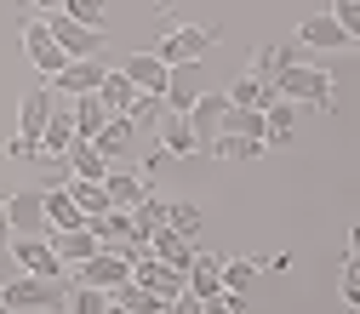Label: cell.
<instances>
[{"mask_svg":"<svg viewBox=\"0 0 360 314\" xmlns=\"http://www.w3.org/2000/svg\"><path fill=\"white\" fill-rule=\"evenodd\" d=\"M63 286L58 280H40V275H12L0 286V308L6 314H58L63 308Z\"/></svg>","mask_w":360,"mask_h":314,"instance_id":"6da1fadb","label":"cell"},{"mask_svg":"<svg viewBox=\"0 0 360 314\" xmlns=\"http://www.w3.org/2000/svg\"><path fill=\"white\" fill-rule=\"evenodd\" d=\"M217 40H223L217 23H172V29L160 34L155 58H160L166 69H177V63H200V52H212Z\"/></svg>","mask_w":360,"mask_h":314,"instance_id":"7a4b0ae2","label":"cell"},{"mask_svg":"<svg viewBox=\"0 0 360 314\" xmlns=\"http://www.w3.org/2000/svg\"><path fill=\"white\" fill-rule=\"evenodd\" d=\"M275 92L286 98V103H309V109H332V74L321 69V63H309V58H297L281 80H275Z\"/></svg>","mask_w":360,"mask_h":314,"instance_id":"3957f363","label":"cell"},{"mask_svg":"<svg viewBox=\"0 0 360 314\" xmlns=\"http://www.w3.org/2000/svg\"><path fill=\"white\" fill-rule=\"evenodd\" d=\"M6 257H18V275L63 280V263H58V251H52L46 235H12V251H6Z\"/></svg>","mask_w":360,"mask_h":314,"instance_id":"277c9868","label":"cell"},{"mask_svg":"<svg viewBox=\"0 0 360 314\" xmlns=\"http://www.w3.org/2000/svg\"><path fill=\"white\" fill-rule=\"evenodd\" d=\"M131 280V257L126 251H98L75 268V286H98V292H120Z\"/></svg>","mask_w":360,"mask_h":314,"instance_id":"5b68a950","label":"cell"},{"mask_svg":"<svg viewBox=\"0 0 360 314\" xmlns=\"http://www.w3.org/2000/svg\"><path fill=\"white\" fill-rule=\"evenodd\" d=\"M46 29H52V40L63 46V58H69V63H75V58H98V52H103V29H86V23L63 18V12H46Z\"/></svg>","mask_w":360,"mask_h":314,"instance_id":"8992f818","label":"cell"},{"mask_svg":"<svg viewBox=\"0 0 360 314\" xmlns=\"http://www.w3.org/2000/svg\"><path fill=\"white\" fill-rule=\"evenodd\" d=\"M23 52H29V63L46 74V80H58L63 69H69V58H63V46L52 40V29H46V18H34V23H23Z\"/></svg>","mask_w":360,"mask_h":314,"instance_id":"52a82bcc","label":"cell"},{"mask_svg":"<svg viewBox=\"0 0 360 314\" xmlns=\"http://www.w3.org/2000/svg\"><path fill=\"white\" fill-rule=\"evenodd\" d=\"M6 217H12V235H40V229H46V189L6 195Z\"/></svg>","mask_w":360,"mask_h":314,"instance_id":"ba28073f","label":"cell"},{"mask_svg":"<svg viewBox=\"0 0 360 314\" xmlns=\"http://www.w3.org/2000/svg\"><path fill=\"white\" fill-rule=\"evenodd\" d=\"M223 115H229V92H200V103L189 109V126H195V143H200V155L212 149V138L223 131Z\"/></svg>","mask_w":360,"mask_h":314,"instance_id":"9c48e42d","label":"cell"},{"mask_svg":"<svg viewBox=\"0 0 360 314\" xmlns=\"http://www.w3.org/2000/svg\"><path fill=\"white\" fill-rule=\"evenodd\" d=\"M58 115V98L46 92V86H34V92H23V103H18V138H29V143H40V131H46V120Z\"/></svg>","mask_w":360,"mask_h":314,"instance_id":"30bf717a","label":"cell"},{"mask_svg":"<svg viewBox=\"0 0 360 314\" xmlns=\"http://www.w3.org/2000/svg\"><path fill=\"white\" fill-rule=\"evenodd\" d=\"M131 280L149 286V292H160V297H184V292H189V286H184V268H172V263H160V257H138V263H131Z\"/></svg>","mask_w":360,"mask_h":314,"instance_id":"8fae6325","label":"cell"},{"mask_svg":"<svg viewBox=\"0 0 360 314\" xmlns=\"http://www.w3.org/2000/svg\"><path fill=\"white\" fill-rule=\"evenodd\" d=\"M184 286H189V297H200V303H206V297H223V257H217V251H195Z\"/></svg>","mask_w":360,"mask_h":314,"instance_id":"7c38bea8","label":"cell"},{"mask_svg":"<svg viewBox=\"0 0 360 314\" xmlns=\"http://www.w3.org/2000/svg\"><path fill=\"white\" fill-rule=\"evenodd\" d=\"M292 63H297V52L286 46V40H269V46H257V52H252V69H246V74H252V80H263V86H275Z\"/></svg>","mask_w":360,"mask_h":314,"instance_id":"4fadbf2b","label":"cell"},{"mask_svg":"<svg viewBox=\"0 0 360 314\" xmlns=\"http://www.w3.org/2000/svg\"><path fill=\"white\" fill-rule=\"evenodd\" d=\"M120 69H126V80L138 86V92H155V98H166V74H172V69H166L155 52H131Z\"/></svg>","mask_w":360,"mask_h":314,"instance_id":"5bb4252c","label":"cell"},{"mask_svg":"<svg viewBox=\"0 0 360 314\" xmlns=\"http://www.w3.org/2000/svg\"><path fill=\"white\" fill-rule=\"evenodd\" d=\"M297 34H303V46H309V52H343V46H354V40L338 29V18H332V12L303 18V29H297Z\"/></svg>","mask_w":360,"mask_h":314,"instance_id":"9a60e30c","label":"cell"},{"mask_svg":"<svg viewBox=\"0 0 360 314\" xmlns=\"http://www.w3.org/2000/svg\"><path fill=\"white\" fill-rule=\"evenodd\" d=\"M195 103H200V74H195V63H177L166 74V109L172 115H189Z\"/></svg>","mask_w":360,"mask_h":314,"instance_id":"2e32d148","label":"cell"},{"mask_svg":"<svg viewBox=\"0 0 360 314\" xmlns=\"http://www.w3.org/2000/svg\"><path fill=\"white\" fill-rule=\"evenodd\" d=\"M52 251H58V263H63V268H80L86 257H98L103 246H98V235H92V229H58V235H52Z\"/></svg>","mask_w":360,"mask_h":314,"instance_id":"e0dca14e","label":"cell"},{"mask_svg":"<svg viewBox=\"0 0 360 314\" xmlns=\"http://www.w3.org/2000/svg\"><path fill=\"white\" fill-rule=\"evenodd\" d=\"M103 74H109V69H103L98 58H75V63H69V69L58 74V86H63L69 98H92L98 86H103Z\"/></svg>","mask_w":360,"mask_h":314,"instance_id":"ac0fdd59","label":"cell"},{"mask_svg":"<svg viewBox=\"0 0 360 314\" xmlns=\"http://www.w3.org/2000/svg\"><path fill=\"white\" fill-rule=\"evenodd\" d=\"M103 195H109L115 211H131V206L149 195V177H138V171H109V177H103Z\"/></svg>","mask_w":360,"mask_h":314,"instance_id":"d6986e66","label":"cell"},{"mask_svg":"<svg viewBox=\"0 0 360 314\" xmlns=\"http://www.w3.org/2000/svg\"><path fill=\"white\" fill-rule=\"evenodd\" d=\"M160 155H200V143H195V126H189V115H160Z\"/></svg>","mask_w":360,"mask_h":314,"instance_id":"ffe728a7","label":"cell"},{"mask_svg":"<svg viewBox=\"0 0 360 314\" xmlns=\"http://www.w3.org/2000/svg\"><path fill=\"white\" fill-rule=\"evenodd\" d=\"M63 166H69L75 177H86V183H103V177H109V160L98 155V143H86V138H75V143H69Z\"/></svg>","mask_w":360,"mask_h":314,"instance_id":"44dd1931","label":"cell"},{"mask_svg":"<svg viewBox=\"0 0 360 314\" xmlns=\"http://www.w3.org/2000/svg\"><path fill=\"white\" fill-rule=\"evenodd\" d=\"M149 257H160V263H172V268H184V275H189L195 246L177 235V229H155V235H149Z\"/></svg>","mask_w":360,"mask_h":314,"instance_id":"7402d4cb","label":"cell"},{"mask_svg":"<svg viewBox=\"0 0 360 314\" xmlns=\"http://www.w3.org/2000/svg\"><path fill=\"white\" fill-rule=\"evenodd\" d=\"M46 229H52V235H58V229H86V211L75 206L69 189H46Z\"/></svg>","mask_w":360,"mask_h":314,"instance_id":"603a6c76","label":"cell"},{"mask_svg":"<svg viewBox=\"0 0 360 314\" xmlns=\"http://www.w3.org/2000/svg\"><path fill=\"white\" fill-rule=\"evenodd\" d=\"M69 120H75V138H86V143H92L98 131L109 126V109H103V98L92 92V98H75V109H69Z\"/></svg>","mask_w":360,"mask_h":314,"instance_id":"cb8c5ba5","label":"cell"},{"mask_svg":"<svg viewBox=\"0 0 360 314\" xmlns=\"http://www.w3.org/2000/svg\"><path fill=\"white\" fill-rule=\"evenodd\" d=\"M131 138H138V126H131L126 115H109V126L98 131L92 143H98V155H103V160H120V155L131 149Z\"/></svg>","mask_w":360,"mask_h":314,"instance_id":"d4e9b609","label":"cell"},{"mask_svg":"<svg viewBox=\"0 0 360 314\" xmlns=\"http://www.w3.org/2000/svg\"><path fill=\"white\" fill-rule=\"evenodd\" d=\"M98 98H103V109H109V115H126L131 103H138V86L126 80V69H109V74H103V86H98Z\"/></svg>","mask_w":360,"mask_h":314,"instance_id":"484cf974","label":"cell"},{"mask_svg":"<svg viewBox=\"0 0 360 314\" xmlns=\"http://www.w3.org/2000/svg\"><path fill=\"white\" fill-rule=\"evenodd\" d=\"M223 131H229V138H257V143H263L269 115H263V109H235V103H229V115H223ZM223 131H217V138H223ZM263 149H269V143H263Z\"/></svg>","mask_w":360,"mask_h":314,"instance_id":"4316f807","label":"cell"},{"mask_svg":"<svg viewBox=\"0 0 360 314\" xmlns=\"http://www.w3.org/2000/svg\"><path fill=\"white\" fill-rule=\"evenodd\" d=\"M229 103H235V109H275L281 92H275V86H263V80H252V74H240L235 92H229Z\"/></svg>","mask_w":360,"mask_h":314,"instance_id":"83f0119b","label":"cell"},{"mask_svg":"<svg viewBox=\"0 0 360 314\" xmlns=\"http://www.w3.org/2000/svg\"><path fill=\"white\" fill-rule=\"evenodd\" d=\"M109 297H115V303H126L131 314H166V303H172V297H160V292H149V286H138V280H126V286H120V292H109Z\"/></svg>","mask_w":360,"mask_h":314,"instance_id":"f1b7e54d","label":"cell"},{"mask_svg":"<svg viewBox=\"0 0 360 314\" xmlns=\"http://www.w3.org/2000/svg\"><path fill=\"white\" fill-rule=\"evenodd\" d=\"M63 189L75 195V206L86 211V223H92V217H103V211H115V206H109V195H103V183H86V177H69Z\"/></svg>","mask_w":360,"mask_h":314,"instance_id":"f546056e","label":"cell"},{"mask_svg":"<svg viewBox=\"0 0 360 314\" xmlns=\"http://www.w3.org/2000/svg\"><path fill=\"white\" fill-rule=\"evenodd\" d=\"M166 211H172V206H166V200H160L155 189H149V195H143L138 206H131V223H138V240H149L155 229H166Z\"/></svg>","mask_w":360,"mask_h":314,"instance_id":"4dcf8cb0","label":"cell"},{"mask_svg":"<svg viewBox=\"0 0 360 314\" xmlns=\"http://www.w3.org/2000/svg\"><path fill=\"white\" fill-rule=\"evenodd\" d=\"M206 155H217V160H257L263 143H257V138H229V131H223V138H212Z\"/></svg>","mask_w":360,"mask_h":314,"instance_id":"1f68e13d","label":"cell"},{"mask_svg":"<svg viewBox=\"0 0 360 314\" xmlns=\"http://www.w3.org/2000/svg\"><path fill=\"white\" fill-rule=\"evenodd\" d=\"M252 280H257V263H252V257H223V292L240 297Z\"/></svg>","mask_w":360,"mask_h":314,"instance_id":"d6a6232c","label":"cell"},{"mask_svg":"<svg viewBox=\"0 0 360 314\" xmlns=\"http://www.w3.org/2000/svg\"><path fill=\"white\" fill-rule=\"evenodd\" d=\"M269 115V131H263V143H292V115H297V103H275V109H263Z\"/></svg>","mask_w":360,"mask_h":314,"instance_id":"836d02e7","label":"cell"},{"mask_svg":"<svg viewBox=\"0 0 360 314\" xmlns=\"http://www.w3.org/2000/svg\"><path fill=\"white\" fill-rule=\"evenodd\" d=\"M166 229H177V235H200V206L195 200H172V211H166Z\"/></svg>","mask_w":360,"mask_h":314,"instance_id":"e575fe53","label":"cell"},{"mask_svg":"<svg viewBox=\"0 0 360 314\" xmlns=\"http://www.w3.org/2000/svg\"><path fill=\"white\" fill-rule=\"evenodd\" d=\"M63 18H75L86 29H103L109 23V6H103V0H63Z\"/></svg>","mask_w":360,"mask_h":314,"instance_id":"d590c367","label":"cell"},{"mask_svg":"<svg viewBox=\"0 0 360 314\" xmlns=\"http://www.w3.org/2000/svg\"><path fill=\"white\" fill-rule=\"evenodd\" d=\"M160 115H166V98H155V92H138V103L126 109L131 126H160Z\"/></svg>","mask_w":360,"mask_h":314,"instance_id":"8d00e7d4","label":"cell"},{"mask_svg":"<svg viewBox=\"0 0 360 314\" xmlns=\"http://www.w3.org/2000/svg\"><path fill=\"white\" fill-rule=\"evenodd\" d=\"M69 297H75L69 314H109V292H98V286H75Z\"/></svg>","mask_w":360,"mask_h":314,"instance_id":"74e56055","label":"cell"},{"mask_svg":"<svg viewBox=\"0 0 360 314\" xmlns=\"http://www.w3.org/2000/svg\"><path fill=\"white\" fill-rule=\"evenodd\" d=\"M332 18H338V29H343L354 46H360V0H338V6H332Z\"/></svg>","mask_w":360,"mask_h":314,"instance_id":"f35d334b","label":"cell"},{"mask_svg":"<svg viewBox=\"0 0 360 314\" xmlns=\"http://www.w3.org/2000/svg\"><path fill=\"white\" fill-rule=\"evenodd\" d=\"M338 292H343V303H354V308H360V257H349V263H343Z\"/></svg>","mask_w":360,"mask_h":314,"instance_id":"ab89813d","label":"cell"},{"mask_svg":"<svg viewBox=\"0 0 360 314\" xmlns=\"http://www.w3.org/2000/svg\"><path fill=\"white\" fill-rule=\"evenodd\" d=\"M200 314H246V303H240L235 292H223V297H206V303H200Z\"/></svg>","mask_w":360,"mask_h":314,"instance_id":"60d3db41","label":"cell"},{"mask_svg":"<svg viewBox=\"0 0 360 314\" xmlns=\"http://www.w3.org/2000/svg\"><path fill=\"white\" fill-rule=\"evenodd\" d=\"M6 160H40V143H29V138H12V143H6Z\"/></svg>","mask_w":360,"mask_h":314,"instance_id":"b9f144b4","label":"cell"},{"mask_svg":"<svg viewBox=\"0 0 360 314\" xmlns=\"http://www.w3.org/2000/svg\"><path fill=\"white\" fill-rule=\"evenodd\" d=\"M166 314H200V297H189V292H184V297H172Z\"/></svg>","mask_w":360,"mask_h":314,"instance_id":"7bdbcfd3","label":"cell"},{"mask_svg":"<svg viewBox=\"0 0 360 314\" xmlns=\"http://www.w3.org/2000/svg\"><path fill=\"white\" fill-rule=\"evenodd\" d=\"M12 251V217H6V200H0V257Z\"/></svg>","mask_w":360,"mask_h":314,"instance_id":"ee69618b","label":"cell"},{"mask_svg":"<svg viewBox=\"0 0 360 314\" xmlns=\"http://www.w3.org/2000/svg\"><path fill=\"white\" fill-rule=\"evenodd\" d=\"M349 257H360V217L349 223Z\"/></svg>","mask_w":360,"mask_h":314,"instance_id":"f6af8a7d","label":"cell"},{"mask_svg":"<svg viewBox=\"0 0 360 314\" xmlns=\"http://www.w3.org/2000/svg\"><path fill=\"white\" fill-rule=\"evenodd\" d=\"M29 6H34L40 18H46V12H63V0H29Z\"/></svg>","mask_w":360,"mask_h":314,"instance_id":"bcb514c9","label":"cell"},{"mask_svg":"<svg viewBox=\"0 0 360 314\" xmlns=\"http://www.w3.org/2000/svg\"><path fill=\"white\" fill-rule=\"evenodd\" d=\"M109 314H131V308H126V303H115V297H109Z\"/></svg>","mask_w":360,"mask_h":314,"instance_id":"7dc6e473","label":"cell"},{"mask_svg":"<svg viewBox=\"0 0 360 314\" xmlns=\"http://www.w3.org/2000/svg\"><path fill=\"white\" fill-rule=\"evenodd\" d=\"M0 314H6V308H0Z\"/></svg>","mask_w":360,"mask_h":314,"instance_id":"c3c4849f","label":"cell"},{"mask_svg":"<svg viewBox=\"0 0 360 314\" xmlns=\"http://www.w3.org/2000/svg\"><path fill=\"white\" fill-rule=\"evenodd\" d=\"M354 52H360V46H354Z\"/></svg>","mask_w":360,"mask_h":314,"instance_id":"681fc988","label":"cell"}]
</instances>
